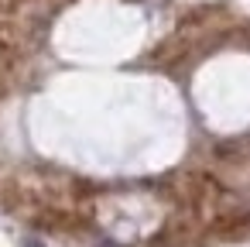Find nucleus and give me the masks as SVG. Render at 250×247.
I'll use <instances>...</instances> for the list:
<instances>
[]
</instances>
